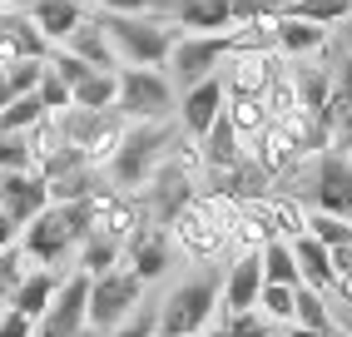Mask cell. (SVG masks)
I'll return each mask as SVG.
<instances>
[{
  "instance_id": "cell-1",
  "label": "cell",
  "mask_w": 352,
  "mask_h": 337,
  "mask_svg": "<svg viewBox=\"0 0 352 337\" xmlns=\"http://www.w3.org/2000/svg\"><path fill=\"white\" fill-rule=\"evenodd\" d=\"M219 307V273H199L189 283H179L169 298H164L159 318H154V337H189L204 332V323L214 318Z\"/></svg>"
},
{
  "instance_id": "cell-2",
  "label": "cell",
  "mask_w": 352,
  "mask_h": 337,
  "mask_svg": "<svg viewBox=\"0 0 352 337\" xmlns=\"http://www.w3.org/2000/svg\"><path fill=\"white\" fill-rule=\"evenodd\" d=\"M104 35L114 50H124L129 65H164L174 50V30L169 25H154V20H139V15H114L104 10Z\"/></svg>"
},
{
  "instance_id": "cell-3",
  "label": "cell",
  "mask_w": 352,
  "mask_h": 337,
  "mask_svg": "<svg viewBox=\"0 0 352 337\" xmlns=\"http://www.w3.org/2000/svg\"><path fill=\"white\" fill-rule=\"evenodd\" d=\"M114 109L124 119H164L174 109V85L159 75L154 65H134L120 75V89H114Z\"/></svg>"
},
{
  "instance_id": "cell-4",
  "label": "cell",
  "mask_w": 352,
  "mask_h": 337,
  "mask_svg": "<svg viewBox=\"0 0 352 337\" xmlns=\"http://www.w3.org/2000/svg\"><path fill=\"white\" fill-rule=\"evenodd\" d=\"M164 144H169V129H164L159 119H144L139 129H129V134L120 139V149L109 154V174H114V184H124V188L144 184V179L154 174V159L164 154Z\"/></svg>"
},
{
  "instance_id": "cell-5",
  "label": "cell",
  "mask_w": 352,
  "mask_h": 337,
  "mask_svg": "<svg viewBox=\"0 0 352 337\" xmlns=\"http://www.w3.org/2000/svg\"><path fill=\"white\" fill-rule=\"evenodd\" d=\"M139 293H144V278H139V273L109 268V273H100V278H89V312H85V323H95V327H120L129 312L139 307Z\"/></svg>"
},
{
  "instance_id": "cell-6",
  "label": "cell",
  "mask_w": 352,
  "mask_h": 337,
  "mask_svg": "<svg viewBox=\"0 0 352 337\" xmlns=\"http://www.w3.org/2000/svg\"><path fill=\"white\" fill-rule=\"evenodd\" d=\"M228 50H239V40H233V35H184V40H174L169 65H174L179 85L189 89V85H199L208 75H219V65H223Z\"/></svg>"
},
{
  "instance_id": "cell-7",
  "label": "cell",
  "mask_w": 352,
  "mask_h": 337,
  "mask_svg": "<svg viewBox=\"0 0 352 337\" xmlns=\"http://www.w3.org/2000/svg\"><path fill=\"white\" fill-rule=\"evenodd\" d=\"M85 312H89V273H69L55 287L50 307H45L40 332H80L85 327Z\"/></svg>"
},
{
  "instance_id": "cell-8",
  "label": "cell",
  "mask_w": 352,
  "mask_h": 337,
  "mask_svg": "<svg viewBox=\"0 0 352 337\" xmlns=\"http://www.w3.org/2000/svg\"><path fill=\"white\" fill-rule=\"evenodd\" d=\"M50 204V184H45L40 174H0V213H10V219L25 228L35 213Z\"/></svg>"
},
{
  "instance_id": "cell-9",
  "label": "cell",
  "mask_w": 352,
  "mask_h": 337,
  "mask_svg": "<svg viewBox=\"0 0 352 337\" xmlns=\"http://www.w3.org/2000/svg\"><path fill=\"white\" fill-rule=\"evenodd\" d=\"M258 287H263V263H258V248H248V253L233 258V268L219 278L223 307L228 312H253L258 307Z\"/></svg>"
},
{
  "instance_id": "cell-10",
  "label": "cell",
  "mask_w": 352,
  "mask_h": 337,
  "mask_svg": "<svg viewBox=\"0 0 352 337\" xmlns=\"http://www.w3.org/2000/svg\"><path fill=\"white\" fill-rule=\"evenodd\" d=\"M223 100H228V89H223V75H208V80L189 85V89H184V105H179V119H184V129L204 139V129H208V124H214V119L223 114Z\"/></svg>"
},
{
  "instance_id": "cell-11",
  "label": "cell",
  "mask_w": 352,
  "mask_h": 337,
  "mask_svg": "<svg viewBox=\"0 0 352 337\" xmlns=\"http://www.w3.org/2000/svg\"><path fill=\"white\" fill-rule=\"evenodd\" d=\"M318 208H322V213H338V219H352V164L322 159V174H318Z\"/></svg>"
},
{
  "instance_id": "cell-12",
  "label": "cell",
  "mask_w": 352,
  "mask_h": 337,
  "mask_svg": "<svg viewBox=\"0 0 352 337\" xmlns=\"http://www.w3.org/2000/svg\"><path fill=\"white\" fill-rule=\"evenodd\" d=\"M288 248H293V263H298L302 283H308V287H333V248L318 243L313 233H298Z\"/></svg>"
},
{
  "instance_id": "cell-13",
  "label": "cell",
  "mask_w": 352,
  "mask_h": 337,
  "mask_svg": "<svg viewBox=\"0 0 352 337\" xmlns=\"http://www.w3.org/2000/svg\"><path fill=\"white\" fill-rule=\"evenodd\" d=\"M65 50L80 55L85 65H95V69H114V50H109V35H104L100 20H80V25L65 35Z\"/></svg>"
},
{
  "instance_id": "cell-14",
  "label": "cell",
  "mask_w": 352,
  "mask_h": 337,
  "mask_svg": "<svg viewBox=\"0 0 352 337\" xmlns=\"http://www.w3.org/2000/svg\"><path fill=\"white\" fill-rule=\"evenodd\" d=\"M268 80H273V60L268 55H253V50H239V55H233L228 80H223V89L228 94H263Z\"/></svg>"
},
{
  "instance_id": "cell-15",
  "label": "cell",
  "mask_w": 352,
  "mask_h": 337,
  "mask_svg": "<svg viewBox=\"0 0 352 337\" xmlns=\"http://www.w3.org/2000/svg\"><path fill=\"white\" fill-rule=\"evenodd\" d=\"M80 20H85V15H80L75 0H35V6H30V25H35L45 40H65Z\"/></svg>"
},
{
  "instance_id": "cell-16",
  "label": "cell",
  "mask_w": 352,
  "mask_h": 337,
  "mask_svg": "<svg viewBox=\"0 0 352 337\" xmlns=\"http://www.w3.org/2000/svg\"><path fill=\"white\" fill-rule=\"evenodd\" d=\"M55 287H60V278L55 273H25L15 283V293H10V307L15 312H25V318H45V307H50V298H55Z\"/></svg>"
},
{
  "instance_id": "cell-17",
  "label": "cell",
  "mask_w": 352,
  "mask_h": 337,
  "mask_svg": "<svg viewBox=\"0 0 352 337\" xmlns=\"http://www.w3.org/2000/svg\"><path fill=\"white\" fill-rule=\"evenodd\" d=\"M174 228H179V238H184L189 253H214L223 243V228H214V219H208L204 208H184L174 219Z\"/></svg>"
},
{
  "instance_id": "cell-18",
  "label": "cell",
  "mask_w": 352,
  "mask_h": 337,
  "mask_svg": "<svg viewBox=\"0 0 352 337\" xmlns=\"http://www.w3.org/2000/svg\"><path fill=\"white\" fill-rule=\"evenodd\" d=\"M114 89H120L114 69H89L80 85H69V105L75 109H114Z\"/></svg>"
},
{
  "instance_id": "cell-19",
  "label": "cell",
  "mask_w": 352,
  "mask_h": 337,
  "mask_svg": "<svg viewBox=\"0 0 352 337\" xmlns=\"http://www.w3.org/2000/svg\"><path fill=\"white\" fill-rule=\"evenodd\" d=\"M273 35L283 50L302 55V50H318L327 40V25H313V20H298V15H273Z\"/></svg>"
},
{
  "instance_id": "cell-20",
  "label": "cell",
  "mask_w": 352,
  "mask_h": 337,
  "mask_svg": "<svg viewBox=\"0 0 352 337\" xmlns=\"http://www.w3.org/2000/svg\"><path fill=\"white\" fill-rule=\"evenodd\" d=\"M293 159H298V144L278 129V124L258 129V168H263V174H283Z\"/></svg>"
},
{
  "instance_id": "cell-21",
  "label": "cell",
  "mask_w": 352,
  "mask_h": 337,
  "mask_svg": "<svg viewBox=\"0 0 352 337\" xmlns=\"http://www.w3.org/2000/svg\"><path fill=\"white\" fill-rule=\"evenodd\" d=\"M204 149H208V164L214 168H233L243 154H239V129L228 124V114H219L214 124L204 129Z\"/></svg>"
},
{
  "instance_id": "cell-22",
  "label": "cell",
  "mask_w": 352,
  "mask_h": 337,
  "mask_svg": "<svg viewBox=\"0 0 352 337\" xmlns=\"http://www.w3.org/2000/svg\"><path fill=\"white\" fill-rule=\"evenodd\" d=\"M179 20L189 30H223L228 20H233V6L228 0H179Z\"/></svg>"
},
{
  "instance_id": "cell-23",
  "label": "cell",
  "mask_w": 352,
  "mask_h": 337,
  "mask_svg": "<svg viewBox=\"0 0 352 337\" xmlns=\"http://www.w3.org/2000/svg\"><path fill=\"white\" fill-rule=\"evenodd\" d=\"M223 114H228V124L239 129V134L268 129V105H263V94H228V100H223Z\"/></svg>"
},
{
  "instance_id": "cell-24",
  "label": "cell",
  "mask_w": 352,
  "mask_h": 337,
  "mask_svg": "<svg viewBox=\"0 0 352 337\" xmlns=\"http://www.w3.org/2000/svg\"><path fill=\"white\" fill-rule=\"evenodd\" d=\"M114 263H120V238H109V233H89V238H80V273L100 278V273L114 268Z\"/></svg>"
},
{
  "instance_id": "cell-25",
  "label": "cell",
  "mask_w": 352,
  "mask_h": 337,
  "mask_svg": "<svg viewBox=\"0 0 352 337\" xmlns=\"http://www.w3.org/2000/svg\"><path fill=\"white\" fill-rule=\"evenodd\" d=\"M258 263H263V283H288L298 287V263H293V248L283 243V238H268L263 248H258Z\"/></svg>"
},
{
  "instance_id": "cell-26",
  "label": "cell",
  "mask_w": 352,
  "mask_h": 337,
  "mask_svg": "<svg viewBox=\"0 0 352 337\" xmlns=\"http://www.w3.org/2000/svg\"><path fill=\"white\" fill-rule=\"evenodd\" d=\"M164 268H169V243H164V233H139L134 238V268L129 273H139V278H159Z\"/></svg>"
},
{
  "instance_id": "cell-27",
  "label": "cell",
  "mask_w": 352,
  "mask_h": 337,
  "mask_svg": "<svg viewBox=\"0 0 352 337\" xmlns=\"http://www.w3.org/2000/svg\"><path fill=\"white\" fill-rule=\"evenodd\" d=\"M293 323H298V327H313V332H333V318H327L318 287L298 283V293H293Z\"/></svg>"
},
{
  "instance_id": "cell-28",
  "label": "cell",
  "mask_w": 352,
  "mask_h": 337,
  "mask_svg": "<svg viewBox=\"0 0 352 337\" xmlns=\"http://www.w3.org/2000/svg\"><path fill=\"white\" fill-rule=\"evenodd\" d=\"M293 89H298V109H302V114H313V119L327 109V100H333V80H327L322 69H308V75H298Z\"/></svg>"
},
{
  "instance_id": "cell-29",
  "label": "cell",
  "mask_w": 352,
  "mask_h": 337,
  "mask_svg": "<svg viewBox=\"0 0 352 337\" xmlns=\"http://www.w3.org/2000/svg\"><path fill=\"white\" fill-rule=\"evenodd\" d=\"M30 164H35L30 129H0V168H6V174H25Z\"/></svg>"
},
{
  "instance_id": "cell-30",
  "label": "cell",
  "mask_w": 352,
  "mask_h": 337,
  "mask_svg": "<svg viewBox=\"0 0 352 337\" xmlns=\"http://www.w3.org/2000/svg\"><path fill=\"white\" fill-rule=\"evenodd\" d=\"M278 15H298V20H313V25H338V20H347V0H293Z\"/></svg>"
},
{
  "instance_id": "cell-31",
  "label": "cell",
  "mask_w": 352,
  "mask_h": 337,
  "mask_svg": "<svg viewBox=\"0 0 352 337\" xmlns=\"http://www.w3.org/2000/svg\"><path fill=\"white\" fill-rule=\"evenodd\" d=\"M293 293H298V287H288V283H263V287H258L263 318L268 323H293Z\"/></svg>"
},
{
  "instance_id": "cell-32",
  "label": "cell",
  "mask_w": 352,
  "mask_h": 337,
  "mask_svg": "<svg viewBox=\"0 0 352 337\" xmlns=\"http://www.w3.org/2000/svg\"><path fill=\"white\" fill-rule=\"evenodd\" d=\"M40 119H45V105L35 94H15V100L0 109V129H35Z\"/></svg>"
},
{
  "instance_id": "cell-33",
  "label": "cell",
  "mask_w": 352,
  "mask_h": 337,
  "mask_svg": "<svg viewBox=\"0 0 352 337\" xmlns=\"http://www.w3.org/2000/svg\"><path fill=\"white\" fill-rule=\"evenodd\" d=\"M313 238L318 243H327V248H352V219H338V213H313Z\"/></svg>"
},
{
  "instance_id": "cell-34",
  "label": "cell",
  "mask_w": 352,
  "mask_h": 337,
  "mask_svg": "<svg viewBox=\"0 0 352 337\" xmlns=\"http://www.w3.org/2000/svg\"><path fill=\"white\" fill-rule=\"evenodd\" d=\"M0 69H6V80H10L15 94H35V85L45 75V60H10V65H0Z\"/></svg>"
},
{
  "instance_id": "cell-35",
  "label": "cell",
  "mask_w": 352,
  "mask_h": 337,
  "mask_svg": "<svg viewBox=\"0 0 352 337\" xmlns=\"http://www.w3.org/2000/svg\"><path fill=\"white\" fill-rule=\"evenodd\" d=\"M35 100L45 105V114H50V109H69V85L55 75L50 65H45V75H40V85H35Z\"/></svg>"
},
{
  "instance_id": "cell-36",
  "label": "cell",
  "mask_w": 352,
  "mask_h": 337,
  "mask_svg": "<svg viewBox=\"0 0 352 337\" xmlns=\"http://www.w3.org/2000/svg\"><path fill=\"white\" fill-rule=\"evenodd\" d=\"M223 337H273V323L263 318V312H228Z\"/></svg>"
},
{
  "instance_id": "cell-37",
  "label": "cell",
  "mask_w": 352,
  "mask_h": 337,
  "mask_svg": "<svg viewBox=\"0 0 352 337\" xmlns=\"http://www.w3.org/2000/svg\"><path fill=\"white\" fill-rule=\"evenodd\" d=\"M50 69H55V75L65 80V85H80L85 75H89V69H95V65H85L80 55H69V50H60L55 60H50Z\"/></svg>"
},
{
  "instance_id": "cell-38",
  "label": "cell",
  "mask_w": 352,
  "mask_h": 337,
  "mask_svg": "<svg viewBox=\"0 0 352 337\" xmlns=\"http://www.w3.org/2000/svg\"><path fill=\"white\" fill-rule=\"evenodd\" d=\"M109 337H154V312H129L120 327H109Z\"/></svg>"
},
{
  "instance_id": "cell-39",
  "label": "cell",
  "mask_w": 352,
  "mask_h": 337,
  "mask_svg": "<svg viewBox=\"0 0 352 337\" xmlns=\"http://www.w3.org/2000/svg\"><path fill=\"white\" fill-rule=\"evenodd\" d=\"M0 337H35V318H25V312H6L0 318Z\"/></svg>"
},
{
  "instance_id": "cell-40",
  "label": "cell",
  "mask_w": 352,
  "mask_h": 337,
  "mask_svg": "<svg viewBox=\"0 0 352 337\" xmlns=\"http://www.w3.org/2000/svg\"><path fill=\"white\" fill-rule=\"evenodd\" d=\"M333 94H338V100L352 109V55L342 60V69H338V80H333Z\"/></svg>"
},
{
  "instance_id": "cell-41",
  "label": "cell",
  "mask_w": 352,
  "mask_h": 337,
  "mask_svg": "<svg viewBox=\"0 0 352 337\" xmlns=\"http://www.w3.org/2000/svg\"><path fill=\"white\" fill-rule=\"evenodd\" d=\"M100 6H104V10H114V15H139V10L149 6V0H100Z\"/></svg>"
},
{
  "instance_id": "cell-42",
  "label": "cell",
  "mask_w": 352,
  "mask_h": 337,
  "mask_svg": "<svg viewBox=\"0 0 352 337\" xmlns=\"http://www.w3.org/2000/svg\"><path fill=\"white\" fill-rule=\"evenodd\" d=\"M15 238H20V224L10 219V213H0V248H10Z\"/></svg>"
},
{
  "instance_id": "cell-43",
  "label": "cell",
  "mask_w": 352,
  "mask_h": 337,
  "mask_svg": "<svg viewBox=\"0 0 352 337\" xmlns=\"http://www.w3.org/2000/svg\"><path fill=\"white\" fill-rule=\"evenodd\" d=\"M15 100V89H10V80H6V69H0V109H6Z\"/></svg>"
},
{
  "instance_id": "cell-44",
  "label": "cell",
  "mask_w": 352,
  "mask_h": 337,
  "mask_svg": "<svg viewBox=\"0 0 352 337\" xmlns=\"http://www.w3.org/2000/svg\"><path fill=\"white\" fill-rule=\"evenodd\" d=\"M293 337H333V332H313V327H293Z\"/></svg>"
},
{
  "instance_id": "cell-45",
  "label": "cell",
  "mask_w": 352,
  "mask_h": 337,
  "mask_svg": "<svg viewBox=\"0 0 352 337\" xmlns=\"http://www.w3.org/2000/svg\"><path fill=\"white\" fill-rule=\"evenodd\" d=\"M40 337H80V332H40Z\"/></svg>"
},
{
  "instance_id": "cell-46",
  "label": "cell",
  "mask_w": 352,
  "mask_h": 337,
  "mask_svg": "<svg viewBox=\"0 0 352 337\" xmlns=\"http://www.w3.org/2000/svg\"><path fill=\"white\" fill-rule=\"evenodd\" d=\"M6 298H10V287H6V283H0V303H6Z\"/></svg>"
},
{
  "instance_id": "cell-47",
  "label": "cell",
  "mask_w": 352,
  "mask_h": 337,
  "mask_svg": "<svg viewBox=\"0 0 352 337\" xmlns=\"http://www.w3.org/2000/svg\"><path fill=\"white\" fill-rule=\"evenodd\" d=\"M189 337H208V332H189Z\"/></svg>"
},
{
  "instance_id": "cell-48",
  "label": "cell",
  "mask_w": 352,
  "mask_h": 337,
  "mask_svg": "<svg viewBox=\"0 0 352 337\" xmlns=\"http://www.w3.org/2000/svg\"><path fill=\"white\" fill-rule=\"evenodd\" d=\"M347 15H352V0H347Z\"/></svg>"
},
{
  "instance_id": "cell-49",
  "label": "cell",
  "mask_w": 352,
  "mask_h": 337,
  "mask_svg": "<svg viewBox=\"0 0 352 337\" xmlns=\"http://www.w3.org/2000/svg\"><path fill=\"white\" fill-rule=\"evenodd\" d=\"M273 337H278V332H273Z\"/></svg>"
}]
</instances>
